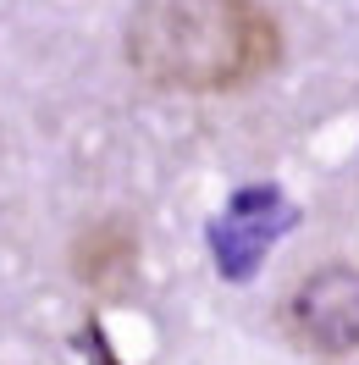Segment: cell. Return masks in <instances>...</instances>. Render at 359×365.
Returning a JSON list of instances; mask_svg holds the SVG:
<instances>
[{
    "label": "cell",
    "mask_w": 359,
    "mask_h": 365,
    "mask_svg": "<svg viewBox=\"0 0 359 365\" xmlns=\"http://www.w3.org/2000/svg\"><path fill=\"white\" fill-rule=\"evenodd\" d=\"M128 61L160 89L227 94L282 61V28L260 0H138Z\"/></svg>",
    "instance_id": "1"
},
{
    "label": "cell",
    "mask_w": 359,
    "mask_h": 365,
    "mask_svg": "<svg viewBox=\"0 0 359 365\" xmlns=\"http://www.w3.org/2000/svg\"><path fill=\"white\" fill-rule=\"evenodd\" d=\"M282 327L310 354L359 349V266H321L293 288Z\"/></svg>",
    "instance_id": "2"
},
{
    "label": "cell",
    "mask_w": 359,
    "mask_h": 365,
    "mask_svg": "<svg viewBox=\"0 0 359 365\" xmlns=\"http://www.w3.org/2000/svg\"><path fill=\"white\" fill-rule=\"evenodd\" d=\"M293 222L288 200L276 188H254V194H238L232 210L210 227V250H216V266L222 277H254V266L266 260V244Z\"/></svg>",
    "instance_id": "3"
},
{
    "label": "cell",
    "mask_w": 359,
    "mask_h": 365,
    "mask_svg": "<svg viewBox=\"0 0 359 365\" xmlns=\"http://www.w3.org/2000/svg\"><path fill=\"white\" fill-rule=\"evenodd\" d=\"M133 272H138V232L128 222H94L72 238V277L94 288V294H128L133 288Z\"/></svg>",
    "instance_id": "4"
}]
</instances>
